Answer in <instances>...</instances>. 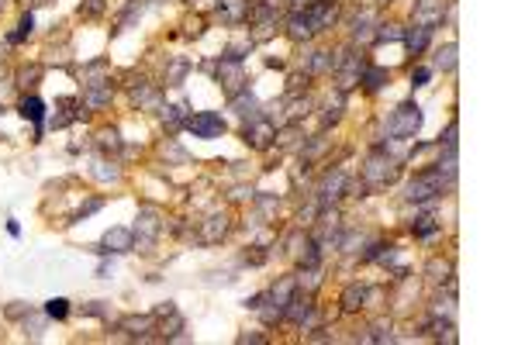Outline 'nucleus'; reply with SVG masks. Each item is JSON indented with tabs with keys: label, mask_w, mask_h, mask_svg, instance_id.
<instances>
[{
	"label": "nucleus",
	"mask_w": 518,
	"mask_h": 345,
	"mask_svg": "<svg viewBox=\"0 0 518 345\" xmlns=\"http://www.w3.org/2000/svg\"><path fill=\"white\" fill-rule=\"evenodd\" d=\"M21 114H24V118H31V121L38 125V121H42V100H35V97H31V100H24V104H21Z\"/></svg>",
	"instance_id": "f257e3e1"
},
{
	"label": "nucleus",
	"mask_w": 518,
	"mask_h": 345,
	"mask_svg": "<svg viewBox=\"0 0 518 345\" xmlns=\"http://www.w3.org/2000/svg\"><path fill=\"white\" fill-rule=\"evenodd\" d=\"M45 311H49L52 318H66V311H70V307H66V300H49V307H45Z\"/></svg>",
	"instance_id": "f03ea898"
},
{
	"label": "nucleus",
	"mask_w": 518,
	"mask_h": 345,
	"mask_svg": "<svg viewBox=\"0 0 518 345\" xmlns=\"http://www.w3.org/2000/svg\"><path fill=\"white\" fill-rule=\"evenodd\" d=\"M197 128H201V132H218L222 125H218V121H211V118H201V121H197Z\"/></svg>",
	"instance_id": "7ed1b4c3"
}]
</instances>
